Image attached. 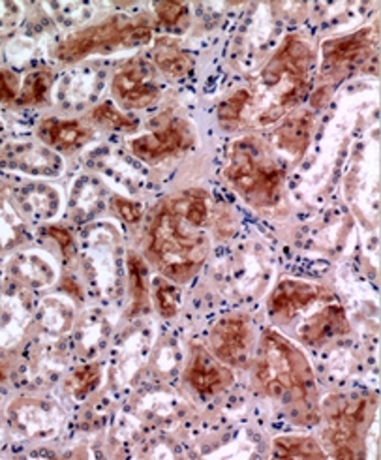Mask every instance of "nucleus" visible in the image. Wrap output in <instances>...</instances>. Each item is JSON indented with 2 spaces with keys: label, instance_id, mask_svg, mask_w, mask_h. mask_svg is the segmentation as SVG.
I'll list each match as a JSON object with an SVG mask.
<instances>
[{
  "label": "nucleus",
  "instance_id": "obj_28",
  "mask_svg": "<svg viewBox=\"0 0 381 460\" xmlns=\"http://www.w3.org/2000/svg\"><path fill=\"white\" fill-rule=\"evenodd\" d=\"M156 15L167 27H175L181 23V19L186 17V4L181 3H158L155 4Z\"/></svg>",
  "mask_w": 381,
  "mask_h": 460
},
{
  "label": "nucleus",
  "instance_id": "obj_32",
  "mask_svg": "<svg viewBox=\"0 0 381 460\" xmlns=\"http://www.w3.org/2000/svg\"><path fill=\"white\" fill-rule=\"evenodd\" d=\"M15 98V91L6 74L0 72V102H12Z\"/></svg>",
  "mask_w": 381,
  "mask_h": 460
},
{
  "label": "nucleus",
  "instance_id": "obj_27",
  "mask_svg": "<svg viewBox=\"0 0 381 460\" xmlns=\"http://www.w3.org/2000/svg\"><path fill=\"white\" fill-rule=\"evenodd\" d=\"M98 384H100V368L96 365H89L72 374L70 391L74 396H77V399H83V396H87L91 391H94Z\"/></svg>",
  "mask_w": 381,
  "mask_h": 460
},
{
  "label": "nucleus",
  "instance_id": "obj_22",
  "mask_svg": "<svg viewBox=\"0 0 381 460\" xmlns=\"http://www.w3.org/2000/svg\"><path fill=\"white\" fill-rule=\"evenodd\" d=\"M250 102H252V94L246 89L237 91L235 94H231L226 102H222L218 108V120L222 124V128L237 130L241 124V117Z\"/></svg>",
  "mask_w": 381,
  "mask_h": 460
},
{
  "label": "nucleus",
  "instance_id": "obj_9",
  "mask_svg": "<svg viewBox=\"0 0 381 460\" xmlns=\"http://www.w3.org/2000/svg\"><path fill=\"white\" fill-rule=\"evenodd\" d=\"M327 296L329 291L322 286L301 280H282L269 299V314L274 322L289 323L301 310Z\"/></svg>",
  "mask_w": 381,
  "mask_h": 460
},
{
  "label": "nucleus",
  "instance_id": "obj_14",
  "mask_svg": "<svg viewBox=\"0 0 381 460\" xmlns=\"http://www.w3.org/2000/svg\"><path fill=\"white\" fill-rule=\"evenodd\" d=\"M348 329L350 325L344 308L341 305H327L306 320V323L299 329V337L305 344L315 346L338 337V334L348 332Z\"/></svg>",
  "mask_w": 381,
  "mask_h": 460
},
{
  "label": "nucleus",
  "instance_id": "obj_1",
  "mask_svg": "<svg viewBox=\"0 0 381 460\" xmlns=\"http://www.w3.org/2000/svg\"><path fill=\"white\" fill-rule=\"evenodd\" d=\"M253 376L269 396L288 404L306 402L315 393V378L306 358L274 331L263 334Z\"/></svg>",
  "mask_w": 381,
  "mask_h": 460
},
{
  "label": "nucleus",
  "instance_id": "obj_31",
  "mask_svg": "<svg viewBox=\"0 0 381 460\" xmlns=\"http://www.w3.org/2000/svg\"><path fill=\"white\" fill-rule=\"evenodd\" d=\"M48 234L60 244L62 252H65L66 256L72 254V250H74V237L66 232V229H62V227H49Z\"/></svg>",
  "mask_w": 381,
  "mask_h": 460
},
{
  "label": "nucleus",
  "instance_id": "obj_10",
  "mask_svg": "<svg viewBox=\"0 0 381 460\" xmlns=\"http://www.w3.org/2000/svg\"><path fill=\"white\" fill-rule=\"evenodd\" d=\"M250 348V329L243 316L218 322L210 331V349L224 365H243Z\"/></svg>",
  "mask_w": 381,
  "mask_h": 460
},
{
  "label": "nucleus",
  "instance_id": "obj_8",
  "mask_svg": "<svg viewBox=\"0 0 381 460\" xmlns=\"http://www.w3.org/2000/svg\"><path fill=\"white\" fill-rule=\"evenodd\" d=\"M111 91L126 110H143L160 96L151 68L145 62H130L113 77Z\"/></svg>",
  "mask_w": 381,
  "mask_h": 460
},
{
  "label": "nucleus",
  "instance_id": "obj_2",
  "mask_svg": "<svg viewBox=\"0 0 381 460\" xmlns=\"http://www.w3.org/2000/svg\"><path fill=\"white\" fill-rule=\"evenodd\" d=\"M196 229L172 211L169 205L156 217L149 252L165 277L184 282L203 263L208 243L205 235L196 234Z\"/></svg>",
  "mask_w": 381,
  "mask_h": 460
},
{
  "label": "nucleus",
  "instance_id": "obj_12",
  "mask_svg": "<svg viewBox=\"0 0 381 460\" xmlns=\"http://www.w3.org/2000/svg\"><path fill=\"white\" fill-rule=\"evenodd\" d=\"M186 380L201 394H217L231 385L233 376L222 361L215 359L207 349L198 348L186 370Z\"/></svg>",
  "mask_w": 381,
  "mask_h": 460
},
{
  "label": "nucleus",
  "instance_id": "obj_24",
  "mask_svg": "<svg viewBox=\"0 0 381 460\" xmlns=\"http://www.w3.org/2000/svg\"><path fill=\"white\" fill-rule=\"evenodd\" d=\"M130 270V284H132V297H134V312H141L149 305V282H146V269L143 261L130 254L128 258Z\"/></svg>",
  "mask_w": 381,
  "mask_h": 460
},
{
  "label": "nucleus",
  "instance_id": "obj_6",
  "mask_svg": "<svg viewBox=\"0 0 381 460\" xmlns=\"http://www.w3.org/2000/svg\"><path fill=\"white\" fill-rule=\"evenodd\" d=\"M327 420L329 430L325 434L327 440L332 444L334 456L338 458H353L357 453L353 451L357 444V432L365 420L367 402L357 401L350 402L348 399H329L327 402Z\"/></svg>",
  "mask_w": 381,
  "mask_h": 460
},
{
  "label": "nucleus",
  "instance_id": "obj_25",
  "mask_svg": "<svg viewBox=\"0 0 381 460\" xmlns=\"http://www.w3.org/2000/svg\"><path fill=\"white\" fill-rule=\"evenodd\" d=\"M93 120L103 128L110 130H136L137 128V120L122 115L111 102L100 103V106L93 111Z\"/></svg>",
  "mask_w": 381,
  "mask_h": 460
},
{
  "label": "nucleus",
  "instance_id": "obj_29",
  "mask_svg": "<svg viewBox=\"0 0 381 460\" xmlns=\"http://www.w3.org/2000/svg\"><path fill=\"white\" fill-rule=\"evenodd\" d=\"M113 208L117 211V215L126 220L128 224H134V222H139L141 220V215H143V208L139 203H134V201H128L124 198H115L113 201Z\"/></svg>",
  "mask_w": 381,
  "mask_h": 460
},
{
  "label": "nucleus",
  "instance_id": "obj_13",
  "mask_svg": "<svg viewBox=\"0 0 381 460\" xmlns=\"http://www.w3.org/2000/svg\"><path fill=\"white\" fill-rule=\"evenodd\" d=\"M3 164L12 170H19L29 175L53 177L62 172V160L46 147H38L31 143L12 145L6 149Z\"/></svg>",
  "mask_w": 381,
  "mask_h": 460
},
{
  "label": "nucleus",
  "instance_id": "obj_21",
  "mask_svg": "<svg viewBox=\"0 0 381 460\" xmlns=\"http://www.w3.org/2000/svg\"><path fill=\"white\" fill-rule=\"evenodd\" d=\"M12 273L29 284H49L53 279L49 265L36 256H21L13 260Z\"/></svg>",
  "mask_w": 381,
  "mask_h": 460
},
{
  "label": "nucleus",
  "instance_id": "obj_19",
  "mask_svg": "<svg viewBox=\"0 0 381 460\" xmlns=\"http://www.w3.org/2000/svg\"><path fill=\"white\" fill-rule=\"evenodd\" d=\"M167 205L172 211H175L182 220H186L190 226H194V227L205 226V222L208 218L205 194H201V192L182 194V196L175 198L173 201H169Z\"/></svg>",
  "mask_w": 381,
  "mask_h": 460
},
{
  "label": "nucleus",
  "instance_id": "obj_20",
  "mask_svg": "<svg viewBox=\"0 0 381 460\" xmlns=\"http://www.w3.org/2000/svg\"><path fill=\"white\" fill-rule=\"evenodd\" d=\"M274 456L286 458H323L325 453L312 438L286 436L274 440Z\"/></svg>",
  "mask_w": 381,
  "mask_h": 460
},
{
  "label": "nucleus",
  "instance_id": "obj_11",
  "mask_svg": "<svg viewBox=\"0 0 381 460\" xmlns=\"http://www.w3.org/2000/svg\"><path fill=\"white\" fill-rule=\"evenodd\" d=\"M374 46L372 31L365 29L361 32H355L351 36L334 38L323 44V70L325 72H344L357 65L359 60L368 57Z\"/></svg>",
  "mask_w": 381,
  "mask_h": 460
},
{
  "label": "nucleus",
  "instance_id": "obj_7",
  "mask_svg": "<svg viewBox=\"0 0 381 460\" xmlns=\"http://www.w3.org/2000/svg\"><path fill=\"white\" fill-rule=\"evenodd\" d=\"M192 143H194V132L188 127V122L181 119H173L172 122H167V127L153 134L132 139L130 149L143 162L155 164L190 149L192 147Z\"/></svg>",
  "mask_w": 381,
  "mask_h": 460
},
{
  "label": "nucleus",
  "instance_id": "obj_15",
  "mask_svg": "<svg viewBox=\"0 0 381 460\" xmlns=\"http://www.w3.org/2000/svg\"><path fill=\"white\" fill-rule=\"evenodd\" d=\"M38 136L57 151H74L91 141L93 132L87 127H83L79 120L46 119L38 127Z\"/></svg>",
  "mask_w": 381,
  "mask_h": 460
},
{
  "label": "nucleus",
  "instance_id": "obj_18",
  "mask_svg": "<svg viewBox=\"0 0 381 460\" xmlns=\"http://www.w3.org/2000/svg\"><path fill=\"white\" fill-rule=\"evenodd\" d=\"M153 55L156 66L167 75L182 77L190 72V68H192V62H190L186 53L179 48L177 41L169 38H162L156 41Z\"/></svg>",
  "mask_w": 381,
  "mask_h": 460
},
{
  "label": "nucleus",
  "instance_id": "obj_16",
  "mask_svg": "<svg viewBox=\"0 0 381 460\" xmlns=\"http://www.w3.org/2000/svg\"><path fill=\"white\" fill-rule=\"evenodd\" d=\"M310 127H312V119L310 115H297L288 119L282 127L274 132V145L277 149L299 158L303 156L308 139H310Z\"/></svg>",
  "mask_w": 381,
  "mask_h": 460
},
{
  "label": "nucleus",
  "instance_id": "obj_30",
  "mask_svg": "<svg viewBox=\"0 0 381 460\" xmlns=\"http://www.w3.org/2000/svg\"><path fill=\"white\" fill-rule=\"evenodd\" d=\"M19 6L12 3H0V31L10 29L17 23Z\"/></svg>",
  "mask_w": 381,
  "mask_h": 460
},
{
  "label": "nucleus",
  "instance_id": "obj_5",
  "mask_svg": "<svg viewBox=\"0 0 381 460\" xmlns=\"http://www.w3.org/2000/svg\"><path fill=\"white\" fill-rule=\"evenodd\" d=\"M231 186L253 207H269L280 198L284 172L261 158L252 139L237 141L231 147L224 172Z\"/></svg>",
  "mask_w": 381,
  "mask_h": 460
},
{
  "label": "nucleus",
  "instance_id": "obj_17",
  "mask_svg": "<svg viewBox=\"0 0 381 460\" xmlns=\"http://www.w3.org/2000/svg\"><path fill=\"white\" fill-rule=\"evenodd\" d=\"M15 198L25 213L38 218H49L51 215H55L58 205V198L53 188L44 184H31L21 188Z\"/></svg>",
  "mask_w": 381,
  "mask_h": 460
},
{
  "label": "nucleus",
  "instance_id": "obj_4",
  "mask_svg": "<svg viewBox=\"0 0 381 460\" xmlns=\"http://www.w3.org/2000/svg\"><path fill=\"white\" fill-rule=\"evenodd\" d=\"M153 31L141 21L113 17L100 25L77 31L60 41L57 58L62 62H79L89 55H108L120 49H132L149 44Z\"/></svg>",
  "mask_w": 381,
  "mask_h": 460
},
{
  "label": "nucleus",
  "instance_id": "obj_26",
  "mask_svg": "<svg viewBox=\"0 0 381 460\" xmlns=\"http://www.w3.org/2000/svg\"><path fill=\"white\" fill-rule=\"evenodd\" d=\"M155 299L156 306L164 318H173L179 305H181V294L179 289L172 284H167L165 280H156L155 284Z\"/></svg>",
  "mask_w": 381,
  "mask_h": 460
},
{
  "label": "nucleus",
  "instance_id": "obj_3",
  "mask_svg": "<svg viewBox=\"0 0 381 460\" xmlns=\"http://www.w3.org/2000/svg\"><path fill=\"white\" fill-rule=\"evenodd\" d=\"M312 51L301 38H288L280 51L272 57L260 75L263 93L272 94L269 108L260 113V124L279 120L284 111L297 103L306 91V77Z\"/></svg>",
  "mask_w": 381,
  "mask_h": 460
},
{
  "label": "nucleus",
  "instance_id": "obj_23",
  "mask_svg": "<svg viewBox=\"0 0 381 460\" xmlns=\"http://www.w3.org/2000/svg\"><path fill=\"white\" fill-rule=\"evenodd\" d=\"M51 81H53V77L46 70H38V72L29 74L17 102L23 103V106H36V103H41L48 98Z\"/></svg>",
  "mask_w": 381,
  "mask_h": 460
}]
</instances>
